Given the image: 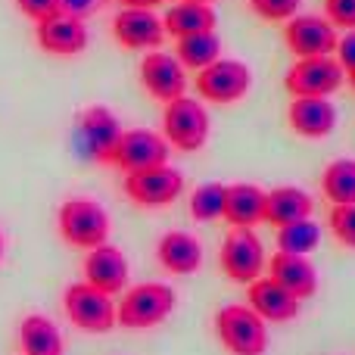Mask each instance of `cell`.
Listing matches in <instances>:
<instances>
[{
  "instance_id": "obj_1",
  "label": "cell",
  "mask_w": 355,
  "mask_h": 355,
  "mask_svg": "<svg viewBox=\"0 0 355 355\" xmlns=\"http://www.w3.org/2000/svg\"><path fill=\"white\" fill-rule=\"evenodd\" d=\"M56 231L75 250H94V246L110 243L112 234V221L110 212L100 206L97 200L87 196H72L56 209Z\"/></svg>"
},
{
  "instance_id": "obj_2",
  "label": "cell",
  "mask_w": 355,
  "mask_h": 355,
  "mask_svg": "<svg viewBox=\"0 0 355 355\" xmlns=\"http://www.w3.org/2000/svg\"><path fill=\"white\" fill-rule=\"evenodd\" d=\"M175 306H178V293L168 284L144 281V284H135V287H125L122 300L116 306L119 327H128V331L159 327L166 318H172Z\"/></svg>"
},
{
  "instance_id": "obj_3",
  "label": "cell",
  "mask_w": 355,
  "mask_h": 355,
  "mask_svg": "<svg viewBox=\"0 0 355 355\" xmlns=\"http://www.w3.org/2000/svg\"><path fill=\"white\" fill-rule=\"evenodd\" d=\"M209 131H212V119H209V110L202 100L184 94V97L166 103V110H162V137L168 141L172 150L200 153L209 141Z\"/></svg>"
},
{
  "instance_id": "obj_4",
  "label": "cell",
  "mask_w": 355,
  "mask_h": 355,
  "mask_svg": "<svg viewBox=\"0 0 355 355\" xmlns=\"http://www.w3.org/2000/svg\"><path fill=\"white\" fill-rule=\"evenodd\" d=\"M215 334L227 355H265L268 352V324L250 306H221L215 312Z\"/></svg>"
},
{
  "instance_id": "obj_5",
  "label": "cell",
  "mask_w": 355,
  "mask_h": 355,
  "mask_svg": "<svg viewBox=\"0 0 355 355\" xmlns=\"http://www.w3.org/2000/svg\"><path fill=\"white\" fill-rule=\"evenodd\" d=\"M218 265L234 284H252L256 277H262V271L268 268V252L256 227H231L221 240Z\"/></svg>"
},
{
  "instance_id": "obj_6",
  "label": "cell",
  "mask_w": 355,
  "mask_h": 355,
  "mask_svg": "<svg viewBox=\"0 0 355 355\" xmlns=\"http://www.w3.org/2000/svg\"><path fill=\"white\" fill-rule=\"evenodd\" d=\"M193 87L200 94L202 103H215V106H231L250 94L252 87V72L243 60H227L218 56L212 66L200 69L193 78Z\"/></svg>"
},
{
  "instance_id": "obj_7",
  "label": "cell",
  "mask_w": 355,
  "mask_h": 355,
  "mask_svg": "<svg viewBox=\"0 0 355 355\" xmlns=\"http://www.w3.org/2000/svg\"><path fill=\"white\" fill-rule=\"evenodd\" d=\"M62 312L85 334H110L112 327H119L112 296L100 293L97 287H91L85 281H75L66 287V293H62Z\"/></svg>"
},
{
  "instance_id": "obj_8",
  "label": "cell",
  "mask_w": 355,
  "mask_h": 355,
  "mask_svg": "<svg viewBox=\"0 0 355 355\" xmlns=\"http://www.w3.org/2000/svg\"><path fill=\"white\" fill-rule=\"evenodd\" d=\"M122 122L116 119V112L106 110V106L94 103L87 110L78 112V122H75V141L81 147V156L97 166H112V153L119 147V137H122Z\"/></svg>"
},
{
  "instance_id": "obj_9",
  "label": "cell",
  "mask_w": 355,
  "mask_h": 355,
  "mask_svg": "<svg viewBox=\"0 0 355 355\" xmlns=\"http://www.w3.org/2000/svg\"><path fill=\"white\" fill-rule=\"evenodd\" d=\"M122 190L141 209H166L184 193V175L166 162V166L125 175Z\"/></svg>"
},
{
  "instance_id": "obj_10",
  "label": "cell",
  "mask_w": 355,
  "mask_h": 355,
  "mask_svg": "<svg viewBox=\"0 0 355 355\" xmlns=\"http://www.w3.org/2000/svg\"><path fill=\"white\" fill-rule=\"evenodd\" d=\"M346 85V72L334 56L296 60L284 75V87L293 97H331Z\"/></svg>"
},
{
  "instance_id": "obj_11",
  "label": "cell",
  "mask_w": 355,
  "mask_h": 355,
  "mask_svg": "<svg viewBox=\"0 0 355 355\" xmlns=\"http://www.w3.org/2000/svg\"><path fill=\"white\" fill-rule=\"evenodd\" d=\"M337 37V28L327 22V16H318V12H296L293 19L284 22V44L296 60L334 56Z\"/></svg>"
},
{
  "instance_id": "obj_12",
  "label": "cell",
  "mask_w": 355,
  "mask_h": 355,
  "mask_svg": "<svg viewBox=\"0 0 355 355\" xmlns=\"http://www.w3.org/2000/svg\"><path fill=\"white\" fill-rule=\"evenodd\" d=\"M172 147L168 141L153 128H128L119 137V147L112 153V166L119 172L131 175V172H144V168H156L166 166Z\"/></svg>"
},
{
  "instance_id": "obj_13",
  "label": "cell",
  "mask_w": 355,
  "mask_h": 355,
  "mask_svg": "<svg viewBox=\"0 0 355 355\" xmlns=\"http://www.w3.org/2000/svg\"><path fill=\"white\" fill-rule=\"evenodd\" d=\"M141 85L156 103H172L187 94V69L178 62L175 53L166 50H150L141 60Z\"/></svg>"
},
{
  "instance_id": "obj_14",
  "label": "cell",
  "mask_w": 355,
  "mask_h": 355,
  "mask_svg": "<svg viewBox=\"0 0 355 355\" xmlns=\"http://www.w3.org/2000/svg\"><path fill=\"white\" fill-rule=\"evenodd\" d=\"M35 41L50 56H78L87 50V22L72 12H53V16L35 22Z\"/></svg>"
},
{
  "instance_id": "obj_15",
  "label": "cell",
  "mask_w": 355,
  "mask_h": 355,
  "mask_svg": "<svg viewBox=\"0 0 355 355\" xmlns=\"http://www.w3.org/2000/svg\"><path fill=\"white\" fill-rule=\"evenodd\" d=\"M112 37L119 41V47L135 50V53H150L159 50L166 41V25L156 10H119L112 19Z\"/></svg>"
},
{
  "instance_id": "obj_16",
  "label": "cell",
  "mask_w": 355,
  "mask_h": 355,
  "mask_svg": "<svg viewBox=\"0 0 355 355\" xmlns=\"http://www.w3.org/2000/svg\"><path fill=\"white\" fill-rule=\"evenodd\" d=\"M81 271H85V284L97 287L100 293H106V296L125 293V287H128V275H131L125 252L112 243L87 250L85 262H81Z\"/></svg>"
},
{
  "instance_id": "obj_17",
  "label": "cell",
  "mask_w": 355,
  "mask_h": 355,
  "mask_svg": "<svg viewBox=\"0 0 355 355\" xmlns=\"http://www.w3.org/2000/svg\"><path fill=\"white\" fill-rule=\"evenodd\" d=\"M287 125L306 141H324L337 128V106L331 97H293L287 106Z\"/></svg>"
},
{
  "instance_id": "obj_18",
  "label": "cell",
  "mask_w": 355,
  "mask_h": 355,
  "mask_svg": "<svg viewBox=\"0 0 355 355\" xmlns=\"http://www.w3.org/2000/svg\"><path fill=\"white\" fill-rule=\"evenodd\" d=\"M246 306L265 321V324H284V321H293L300 315L302 302L293 293L281 287L271 277H256L252 284H246Z\"/></svg>"
},
{
  "instance_id": "obj_19",
  "label": "cell",
  "mask_w": 355,
  "mask_h": 355,
  "mask_svg": "<svg viewBox=\"0 0 355 355\" xmlns=\"http://www.w3.org/2000/svg\"><path fill=\"white\" fill-rule=\"evenodd\" d=\"M156 262L175 277H190L202 268V243L187 231H166L156 240Z\"/></svg>"
},
{
  "instance_id": "obj_20",
  "label": "cell",
  "mask_w": 355,
  "mask_h": 355,
  "mask_svg": "<svg viewBox=\"0 0 355 355\" xmlns=\"http://www.w3.org/2000/svg\"><path fill=\"white\" fill-rule=\"evenodd\" d=\"M268 277L281 284L287 293H293L300 302L318 293V271L309 262V256H290V252L277 250L268 259Z\"/></svg>"
},
{
  "instance_id": "obj_21",
  "label": "cell",
  "mask_w": 355,
  "mask_h": 355,
  "mask_svg": "<svg viewBox=\"0 0 355 355\" xmlns=\"http://www.w3.org/2000/svg\"><path fill=\"white\" fill-rule=\"evenodd\" d=\"M312 212H315L312 193L296 187V184L265 190V221L271 227H284V225H293V221L312 218Z\"/></svg>"
},
{
  "instance_id": "obj_22",
  "label": "cell",
  "mask_w": 355,
  "mask_h": 355,
  "mask_svg": "<svg viewBox=\"0 0 355 355\" xmlns=\"http://www.w3.org/2000/svg\"><path fill=\"white\" fill-rule=\"evenodd\" d=\"M225 221L231 227H256L265 221V190L259 184L240 181L227 184L225 196Z\"/></svg>"
},
{
  "instance_id": "obj_23",
  "label": "cell",
  "mask_w": 355,
  "mask_h": 355,
  "mask_svg": "<svg viewBox=\"0 0 355 355\" xmlns=\"http://www.w3.org/2000/svg\"><path fill=\"white\" fill-rule=\"evenodd\" d=\"M162 25H166V35L181 41V37L190 35H202V31H215L218 25V16L209 3H190V0H175L172 6L162 16Z\"/></svg>"
},
{
  "instance_id": "obj_24",
  "label": "cell",
  "mask_w": 355,
  "mask_h": 355,
  "mask_svg": "<svg viewBox=\"0 0 355 355\" xmlns=\"http://www.w3.org/2000/svg\"><path fill=\"white\" fill-rule=\"evenodd\" d=\"M19 346L22 355H66V343L62 334L47 315H25L19 321Z\"/></svg>"
},
{
  "instance_id": "obj_25",
  "label": "cell",
  "mask_w": 355,
  "mask_h": 355,
  "mask_svg": "<svg viewBox=\"0 0 355 355\" xmlns=\"http://www.w3.org/2000/svg\"><path fill=\"white\" fill-rule=\"evenodd\" d=\"M321 193L331 206H355V159H334L321 172Z\"/></svg>"
},
{
  "instance_id": "obj_26",
  "label": "cell",
  "mask_w": 355,
  "mask_h": 355,
  "mask_svg": "<svg viewBox=\"0 0 355 355\" xmlns=\"http://www.w3.org/2000/svg\"><path fill=\"white\" fill-rule=\"evenodd\" d=\"M175 56L187 72H200V69L212 66V62L221 56V41L215 31L181 37V41H175Z\"/></svg>"
},
{
  "instance_id": "obj_27",
  "label": "cell",
  "mask_w": 355,
  "mask_h": 355,
  "mask_svg": "<svg viewBox=\"0 0 355 355\" xmlns=\"http://www.w3.org/2000/svg\"><path fill=\"white\" fill-rule=\"evenodd\" d=\"M321 243V227L315 218H302L293 225L277 227V250L290 256H312Z\"/></svg>"
},
{
  "instance_id": "obj_28",
  "label": "cell",
  "mask_w": 355,
  "mask_h": 355,
  "mask_svg": "<svg viewBox=\"0 0 355 355\" xmlns=\"http://www.w3.org/2000/svg\"><path fill=\"white\" fill-rule=\"evenodd\" d=\"M225 196H227V184H218V181H206L190 193V215L193 221H218L225 218Z\"/></svg>"
},
{
  "instance_id": "obj_29",
  "label": "cell",
  "mask_w": 355,
  "mask_h": 355,
  "mask_svg": "<svg viewBox=\"0 0 355 355\" xmlns=\"http://www.w3.org/2000/svg\"><path fill=\"white\" fill-rule=\"evenodd\" d=\"M327 227H331L334 240L343 250L355 252V206H331L327 212Z\"/></svg>"
},
{
  "instance_id": "obj_30",
  "label": "cell",
  "mask_w": 355,
  "mask_h": 355,
  "mask_svg": "<svg viewBox=\"0 0 355 355\" xmlns=\"http://www.w3.org/2000/svg\"><path fill=\"white\" fill-rule=\"evenodd\" d=\"M262 22H287L302 10V0H246Z\"/></svg>"
},
{
  "instance_id": "obj_31",
  "label": "cell",
  "mask_w": 355,
  "mask_h": 355,
  "mask_svg": "<svg viewBox=\"0 0 355 355\" xmlns=\"http://www.w3.org/2000/svg\"><path fill=\"white\" fill-rule=\"evenodd\" d=\"M324 16L337 31H355V0H324Z\"/></svg>"
},
{
  "instance_id": "obj_32",
  "label": "cell",
  "mask_w": 355,
  "mask_h": 355,
  "mask_svg": "<svg viewBox=\"0 0 355 355\" xmlns=\"http://www.w3.org/2000/svg\"><path fill=\"white\" fill-rule=\"evenodd\" d=\"M16 6L25 19H31V22H41V19L60 12V0H16Z\"/></svg>"
},
{
  "instance_id": "obj_33",
  "label": "cell",
  "mask_w": 355,
  "mask_h": 355,
  "mask_svg": "<svg viewBox=\"0 0 355 355\" xmlns=\"http://www.w3.org/2000/svg\"><path fill=\"white\" fill-rule=\"evenodd\" d=\"M334 60L343 66V72L349 75L355 69V31H346V35L337 37V50H334Z\"/></svg>"
},
{
  "instance_id": "obj_34",
  "label": "cell",
  "mask_w": 355,
  "mask_h": 355,
  "mask_svg": "<svg viewBox=\"0 0 355 355\" xmlns=\"http://www.w3.org/2000/svg\"><path fill=\"white\" fill-rule=\"evenodd\" d=\"M60 10L72 12V16H78V19H85L87 22V19L100 10V0H60Z\"/></svg>"
},
{
  "instance_id": "obj_35",
  "label": "cell",
  "mask_w": 355,
  "mask_h": 355,
  "mask_svg": "<svg viewBox=\"0 0 355 355\" xmlns=\"http://www.w3.org/2000/svg\"><path fill=\"white\" fill-rule=\"evenodd\" d=\"M119 6H125V10H156V6H162L166 0H116Z\"/></svg>"
},
{
  "instance_id": "obj_36",
  "label": "cell",
  "mask_w": 355,
  "mask_h": 355,
  "mask_svg": "<svg viewBox=\"0 0 355 355\" xmlns=\"http://www.w3.org/2000/svg\"><path fill=\"white\" fill-rule=\"evenodd\" d=\"M3 250H6V240H3V231H0V262H3Z\"/></svg>"
},
{
  "instance_id": "obj_37",
  "label": "cell",
  "mask_w": 355,
  "mask_h": 355,
  "mask_svg": "<svg viewBox=\"0 0 355 355\" xmlns=\"http://www.w3.org/2000/svg\"><path fill=\"white\" fill-rule=\"evenodd\" d=\"M346 85H352V91H355V69H352L349 75H346Z\"/></svg>"
},
{
  "instance_id": "obj_38",
  "label": "cell",
  "mask_w": 355,
  "mask_h": 355,
  "mask_svg": "<svg viewBox=\"0 0 355 355\" xmlns=\"http://www.w3.org/2000/svg\"><path fill=\"white\" fill-rule=\"evenodd\" d=\"M190 3H209V6H215L218 0H190Z\"/></svg>"
}]
</instances>
